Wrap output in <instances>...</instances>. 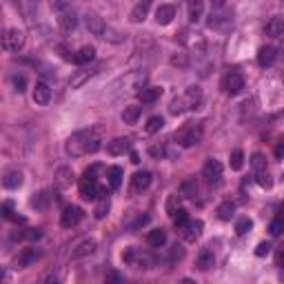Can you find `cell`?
<instances>
[{"instance_id": "cell-31", "label": "cell", "mask_w": 284, "mask_h": 284, "mask_svg": "<svg viewBox=\"0 0 284 284\" xmlns=\"http://www.w3.org/2000/svg\"><path fill=\"white\" fill-rule=\"evenodd\" d=\"M162 127H164V120L160 118V116H151V118L147 120V125H144V131L147 133H158Z\"/></svg>"}, {"instance_id": "cell-30", "label": "cell", "mask_w": 284, "mask_h": 284, "mask_svg": "<svg viewBox=\"0 0 284 284\" xmlns=\"http://www.w3.org/2000/svg\"><path fill=\"white\" fill-rule=\"evenodd\" d=\"M0 213H3L7 220H14V222H25V218H22V215H16V211H14V202H3V204H0Z\"/></svg>"}, {"instance_id": "cell-35", "label": "cell", "mask_w": 284, "mask_h": 284, "mask_svg": "<svg viewBox=\"0 0 284 284\" xmlns=\"http://www.w3.org/2000/svg\"><path fill=\"white\" fill-rule=\"evenodd\" d=\"M233 211H236V204H233V202H222L218 207V218L220 220H231Z\"/></svg>"}, {"instance_id": "cell-22", "label": "cell", "mask_w": 284, "mask_h": 284, "mask_svg": "<svg viewBox=\"0 0 284 284\" xmlns=\"http://www.w3.org/2000/svg\"><path fill=\"white\" fill-rule=\"evenodd\" d=\"M275 58H277L275 47H262L258 51V65L260 67H271V65L275 63Z\"/></svg>"}, {"instance_id": "cell-39", "label": "cell", "mask_w": 284, "mask_h": 284, "mask_svg": "<svg viewBox=\"0 0 284 284\" xmlns=\"http://www.w3.org/2000/svg\"><path fill=\"white\" fill-rule=\"evenodd\" d=\"M251 226H253V222L249 218H240L238 220V224H236V233L238 236H247V233L251 231Z\"/></svg>"}, {"instance_id": "cell-3", "label": "cell", "mask_w": 284, "mask_h": 284, "mask_svg": "<svg viewBox=\"0 0 284 284\" xmlns=\"http://www.w3.org/2000/svg\"><path fill=\"white\" fill-rule=\"evenodd\" d=\"M202 133H204L202 122H185V125L174 133V138L180 147L189 149V147H196V144L202 140Z\"/></svg>"}, {"instance_id": "cell-5", "label": "cell", "mask_w": 284, "mask_h": 284, "mask_svg": "<svg viewBox=\"0 0 284 284\" xmlns=\"http://www.w3.org/2000/svg\"><path fill=\"white\" fill-rule=\"evenodd\" d=\"M104 187L98 185L96 178H82L80 180V196L82 200H98L100 196H104Z\"/></svg>"}, {"instance_id": "cell-25", "label": "cell", "mask_w": 284, "mask_h": 284, "mask_svg": "<svg viewBox=\"0 0 284 284\" xmlns=\"http://www.w3.org/2000/svg\"><path fill=\"white\" fill-rule=\"evenodd\" d=\"M282 33H284V18L282 16H275V18H271V22L266 25V36L280 38Z\"/></svg>"}, {"instance_id": "cell-26", "label": "cell", "mask_w": 284, "mask_h": 284, "mask_svg": "<svg viewBox=\"0 0 284 284\" xmlns=\"http://www.w3.org/2000/svg\"><path fill=\"white\" fill-rule=\"evenodd\" d=\"M140 116H142V107H138V104H129V107H125V111H122L125 125H136Z\"/></svg>"}, {"instance_id": "cell-19", "label": "cell", "mask_w": 284, "mask_h": 284, "mask_svg": "<svg viewBox=\"0 0 284 284\" xmlns=\"http://www.w3.org/2000/svg\"><path fill=\"white\" fill-rule=\"evenodd\" d=\"M160 96H162V89H160V87H144L142 91H138V98H140L144 104L158 102Z\"/></svg>"}, {"instance_id": "cell-49", "label": "cell", "mask_w": 284, "mask_h": 284, "mask_svg": "<svg viewBox=\"0 0 284 284\" xmlns=\"http://www.w3.org/2000/svg\"><path fill=\"white\" fill-rule=\"evenodd\" d=\"M224 3H226V0H211V5H213L215 9H222V7H224Z\"/></svg>"}, {"instance_id": "cell-11", "label": "cell", "mask_w": 284, "mask_h": 284, "mask_svg": "<svg viewBox=\"0 0 284 284\" xmlns=\"http://www.w3.org/2000/svg\"><path fill=\"white\" fill-rule=\"evenodd\" d=\"M33 102L44 107V104H49V100H51V89H49L47 82H38L36 87H33V93H31Z\"/></svg>"}, {"instance_id": "cell-33", "label": "cell", "mask_w": 284, "mask_h": 284, "mask_svg": "<svg viewBox=\"0 0 284 284\" xmlns=\"http://www.w3.org/2000/svg\"><path fill=\"white\" fill-rule=\"evenodd\" d=\"M49 198H51V196H49V191L38 193V196L31 200V207H36L38 211H44V209H47V204H49Z\"/></svg>"}, {"instance_id": "cell-36", "label": "cell", "mask_w": 284, "mask_h": 284, "mask_svg": "<svg viewBox=\"0 0 284 284\" xmlns=\"http://www.w3.org/2000/svg\"><path fill=\"white\" fill-rule=\"evenodd\" d=\"M255 180H258V185L262 189H271V187H273V180H271V176H269V171H266V169L255 171Z\"/></svg>"}, {"instance_id": "cell-50", "label": "cell", "mask_w": 284, "mask_h": 284, "mask_svg": "<svg viewBox=\"0 0 284 284\" xmlns=\"http://www.w3.org/2000/svg\"><path fill=\"white\" fill-rule=\"evenodd\" d=\"M282 153H284V144L280 142V144H277V149H275V155H277V160L282 158Z\"/></svg>"}, {"instance_id": "cell-4", "label": "cell", "mask_w": 284, "mask_h": 284, "mask_svg": "<svg viewBox=\"0 0 284 284\" xmlns=\"http://www.w3.org/2000/svg\"><path fill=\"white\" fill-rule=\"evenodd\" d=\"M122 262L129 264V266H136V269H151V266L155 264V258L151 253L142 251V249L129 247L125 253H122Z\"/></svg>"}, {"instance_id": "cell-10", "label": "cell", "mask_w": 284, "mask_h": 284, "mask_svg": "<svg viewBox=\"0 0 284 284\" xmlns=\"http://www.w3.org/2000/svg\"><path fill=\"white\" fill-rule=\"evenodd\" d=\"M82 209L80 207H67L63 213H60V224L65 226V229H71V226H76L78 222L82 220Z\"/></svg>"}, {"instance_id": "cell-8", "label": "cell", "mask_w": 284, "mask_h": 284, "mask_svg": "<svg viewBox=\"0 0 284 284\" xmlns=\"http://www.w3.org/2000/svg\"><path fill=\"white\" fill-rule=\"evenodd\" d=\"M3 47L7 51H20L25 47V33L20 29H7L3 36Z\"/></svg>"}, {"instance_id": "cell-47", "label": "cell", "mask_w": 284, "mask_h": 284, "mask_svg": "<svg viewBox=\"0 0 284 284\" xmlns=\"http://www.w3.org/2000/svg\"><path fill=\"white\" fill-rule=\"evenodd\" d=\"M185 251H182V247H174V251H171V260H180Z\"/></svg>"}, {"instance_id": "cell-7", "label": "cell", "mask_w": 284, "mask_h": 284, "mask_svg": "<svg viewBox=\"0 0 284 284\" xmlns=\"http://www.w3.org/2000/svg\"><path fill=\"white\" fill-rule=\"evenodd\" d=\"M58 27L63 31H74L78 27V16L71 7H65V5H58Z\"/></svg>"}, {"instance_id": "cell-34", "label": "cell", "mask_w": 284, "mask_h": 284, "mask_svg": "<svg viewBox=\"0 0 284 284\" xmlns=\"http://www.w3.org/2000/svg\"><path fill=\"white\" fill-rule=\"evenodd\" d=\"M229 164H231V169H233V171H240L242 166H244V153L240 151V149H236V151L231 153Z\"/></svg>"}, {"instance_id": "cell-29", "label": "cell", "mask_w": 284, "mask_h": 284, "mask_svg": "<svg viewBox=\"0 0 284 284\" xmlns=\"http://www.w3.org/2000/svg\"><path fill=\"white\" fill-rule=\"evenodd\" d=\"M122 169L120 166H109V171H107V178H109V187L111 189H120L122 185Z\"/></svg>"}, {"instance_id": "cell-37", "label": "cell", "mask_w": 284, "mask_h": 284, "mask_svg": "<svg viewBox=\"0 0 284 284\" xmlns=\"http://www.w3.org/2000/svg\"><path fill=\"white\" fill-rule=\"evenodd\" d=\"M196 191H198V187H196V182H193V180H187L185 185L180 187V196L182 198H193V196H196Z\"/></svg>"}, {"instance_id": "cell-44", "label": "cell", "mask_w": 284, "mask_h": 284, "mask_svg": "<svg viewBox=\"0 0 284 284\" xmlns=\"http://www.w3.org/2000/svg\"><path fill=\"white\" fill-rule=\"evenodd\" d=\"M14 89L18 93H22L27 89V78L25 76H14Z\"/></svg>"}, {"instance_id": "cell-32", "label": "cell", "mask_w": 284, "mask_h": 284, "mask_svg": "<svg viewBox=\"0 0 284 284\" xmlns=\"http://www.w3.org/2000/svg\"><path fill=\"white\" fill-rule=\"evenodd\" d=\"M55 182H58L60 189H67V187H69L71 182H74V174H71V169H60V171H58V180H55Z\"/></svg>"}, {"instance_id": "cell-40", "label": "cell", "mask_w": 284, "mask_h": 284, "mask_svg": "<svg viewBox=\"0 0 284 284\" xmlns=\"http://www.w3.org/2000/svg\"><path fill=\"white\" fill-rule=\"evenodd\" d=\"M36 258H38V251H36V249H27V251L18 258V264H20V266H27V264H31Z\"/></svg>"}, {"instance_id": "cell-1", "label": "cell", "mask_w": 284, "mask_h": 284, "mask_svg": "<svg viewBox=\"0 0 284 284\" xmlns=\"http://www.w3.org/2000/svg\"><path fill=\"white\" fill-rule=\"evenodd\" d=\"M100 131L98 129H82L76 131L67 138L65 142V151L71 155V158H82V155L96 153L100 149Z\"/></svg>"}, {"instance_id": "cell-12", "label": "cell", "mask_w": 284, "mask_h": 284, "mask_svg": "<svg viewBox=\"0 0 284 284\" xmlns=\"http://www.w3.org/2000/svg\"><path fill=\"white\" fill-rule=\"evenodd\" d=\"M98 69L100 67H93V69H80V71H74V76L69 78V87L71 89H78V87H82L85 82L89 80V78H93L98 74Z\"/></svg>"}, {"instance_id": "cell-17", "label": "cell", "mask_w": 284, "mask_h": 284, "mask_svg": "<svg viewBox=\"0 0 284 284\" xmlns=\"http://www.w3.org/2000/svg\"><path fill=\"white\" fill-rule=\"evenodd\" d=\"M149 7H151V0H142V3H138L136 7L131 9L129 20L133 22V25H138V22H142L144 18H147V14H149Z\"/></svg>"}, {"instance_id": "cell-16", "label": "cell", "mask_w": 284, "mask_h": 284, "mask_svg": "<svg viewBox=\"0 0 284 284\" xmlns=\"http://www.w3.org/2000/svg\"><path fill=\"white\" fill-rule=\"evenodd\" d=\"M149 185H151V174H149V171H138V174L131 178V191L133 193L144 191Z\"/></svg>"}, {"instance_id": "cell-21", "label": "cell", "mask_w": 284, "mask_h": 284, "mask_svg": "<svg viewBox=\"0 0 284 284\" xmlns=\"http://www.w3.org/2000/svg\"><path fill=\"white\" fill-rule=\"evenodd\" d=\"M96 251V242L93 240H85L76 247V251H71V260H80V258H87Z\"/></svg>"}, {"instance_id": "cell-15", "label": "cell", "mask_w": 284, "mask_h": 284, "mask_svg": "<svg viewBox=\"0 0 284 284\" xmlns=\"http://www.w3.org/2000/svg\"><path fill=\"white\" fill-rule=\"evenodd\" d=\"M213 264H215V255H213V251H211L209 247L200 249V253H198V258H196V266H198V269H200V271H209Z\"/></svg>"}, {"instance_id": "cell-52", "label": "cell", "mask_w": 284, "mask_h": 284, "mask_svg": "<svg viewBox=\"0 0 284 284\" xmlns=\"http://www.w3.org/2000/svg\"><path fill=\"white\" fill-rule=\"evenodd\" d=\"M131 162H133V164H140V155H138V153H131Z\"/></svg>"}, {"instance_id": "cell-18", "label": "cell", "mask_w": 284, "mask_h": 284, "mask_svg": "<svg viewBox=\"0 0 284 284\" xmlns=\"http://www.w3.org/2000/svg\"><path fill=\"white\" fill-rule=\"evenodd\" d=\"M174 18H176L174 5H160V7L155 9V20H158V25H169Z\"/></svg>"}, {"instance_id": "cell-51", "label": "cell", "mask_w": 284, "mask_h": 284, "mask_svg": "<svg viewBox=\"0 0 284 284\" xmlns=\"http://www.w3.org/2000/svg\"><path fill=\"white\" fill-rule=\"evenodd\" d=\"M107 280H111V282H120L122 277H120L118 273H109V275H107Z\"/></svg>"}, {"instance_id": "cell-42", "label": "cell", "mask_w": 284, "mask_h": 284, "mask_svg": "<svg viewBox=\"0 0 284 284\" xmlns=\"http://www.w3.org/2000/svg\"><path fill=\"white\" fill-rule=\"evenodd\" d=\"M284 229V222H282V215H277V218L271 222V226H269V231H271V236H280Z\"/></svg>"}, {"instance_id": "cell-41", "label": "cell", "mask_w": 284, "mask_h": 284, "mask_svg": "<svg viewBox=\"0 0 284 284\" xmlns=\"http://www.w3.org/2000/svg\"><path fill=\"white\" fill-rule=\"evenodd\" d=\"M185 109H189V107H187V100H185V98H176L174 102H171V107H169V111H171V113H174V116L182 113V111H185Z\"/></svg>"}, {"instance_id": "cell-6", "label": "cell", "mask_w": 284, "mask_h": 284, "mask_svg": "<svg viewBox=\"0 0 284 284\" xmlns=\"http://www.w3.org/2000/svg\"><path fill=\"white\" fill-rule=\"evenodd\" d=\"M222 89H224L226 96H238V93L244 89V78L238 71H229L224 78H222Z\"/></svg>"}, {"instance_id": "cell-23", "label": "cell", "mask_w": 284, "mask_h": 284, "mask_svg": "<svg viewBox=\"0 0 284 284\" xmlns=\"http://www.w3.org/2000/svg\"><path fill=\"white\" fill-rule=\"evenodd\" d=\"M147 242H149V247H153V249L164 247V244H166V231H164V229H153V231H149Z\"/></svg>"}, {"instance_id": "cell-9", "label": "cell", "mask_w": 284, "mask_h": 284, "mask_svg": "<svg viewBox=\"0 0 284 284\" xmlns=\"http://www.w3.org/2000/svg\"><path fill=\"white\" fill-rule=\"evenodd\" d=\"M202 178H204V180H207V182H211V185H215V182H220V178H222V164L218 162V160L209 158L207 162H204Z\"/></svg>"}, {"instance_id": "cell-45", "label": "cell", "mask_w": 284, "mask_h": 284, "mask_svg": "<svg viewBox=\"0 0 284 284\" xmlns=\"http://www.w3.org/2000/svg\"><path fill=\"white\" fill-rule=\"evenodd\" d=\"M269 253H271V244L269 242H260L258 249H255V255H258V258H264V255H269Z\"/></svg>"}, {"instance_id": "cell-46", "label": "cell", "mask_w": 284, "mask_h": 284, "mask_svg": "<svg viewBox=\"0 0 284 284\" xmlns=\"http://www.w3.org/2000/svg\"><path fill=\"white\" fill-rule=\"evenodd\" d=\"M20 238H27V240H40V238H42V231H40V229H29L27 233H22Z\"/></svg>"}, {"instance_id": "cell-20", "label": "cell", "mask_w": 284, "mask_h": 284, "mask_svg": "<svg viewBox=\"0 0 284 284\" xmlns=\"http://www.w3.org/2000/svg\"><path fill=\"white\" fill-rule=\"evenodd\" d=\"M93 58H96V49H93L91 44H87V47H80V51H78L76 55H71V60H74L76 65H89Z\"/></svg>"}, {"instance_id": "cell-43", "label": "cell", "mask_w": 284, "mask_h": 284, "mask_svg": "<svg viewBox=\"0 0 284 284\" xmlns=\"http://www.w3.org/2000/svg\"><path fill=\"white\" fill-rule=\"evenodd\" d=\"M251 164H253V169H255V171L266 169V160H264V155H262V153H255L253 158H251Z\"/></svg>"}, {"instance_id": "cell-24", "label": "cell", "mask_w": 284, "mask_h": 284, "mask_svg": "<svg viewBox=\"0 0 284 284\" xmlns=\"http://www.w3.org/2000/svg\"><path fill=\"white\" fill-rule=\"evenodd\" d=\"M109 209H111V200H109L107 193H104V196L98 198V204H96V209H93V215H96V220H104V218H107Z\"/></svg>"}, {"instance_id": "cell-27", "label": "cell", "mask_w": 284, "mask_h": 284, "mask_svg": "<svg viewBox=\"0 0 284 284\" xmlns=\"http://www.w3.org/2000/svg\"><path fill=\"white\" fill-rule=\"evenodd\" d=\"M22 185V174L20 171H7V174L3 176V187L5 189H18Z\"/></svg>"}, {"instance_id": "cell-28", "label": "cell", "mask_w": 284, "mask_h": 284, "mask_svg": "<svg viewBox=\"0 0 284 284\" xmlns=\"http://www.w3.org/2000/svg\"><path fill=\"white\" fill-rule=\"evenodd\" d=\"M204 11V3L202 0H189V20L191 22H200Z\"/></svg>"}, {"instance_id": "cell-38", "label": "cell", "mask_w": 284, "mask_h": 284, "mask_svg": "<svg viewBox=\"0 0 284 284\" xmlns=\"http://www.w3.org/2000/svg\"><path fill=\"white\" fill-rule=\"evenodd\" d=\"M187 222H189V213H187V209H176V211H174V224H176V226H180V229H182V226H185Z\"/></svg>"}, {"instance_id": "cell-14", "label": "cell", "mask_w": 284, "mask_h": 284, "mask_svg": "<svg viewBox=\"0 0 284 284\" xmlns=\"http://www.w3.org/2000/svg\"><path fill=\"white\" fill-rule=\"evenodd\" d=\"M131 147V140L129 138H113L111 142H107V153L109 155H122L127 153Z\"/></svg>"}, {"instance_id": "cell-48", "label": "cell", "mask_w": 284, "mask_h": 284, "mask_svg": "<svg viewBox=\"0 0 284 284\" xmlns=\"http://www.w3.org/2000/svg\"><path fill=\"white\" fill-rule=\"evenodd\" d=\"M3 280H9V273H7V269L5 266H0V282Z\"/></svg>"}, {"instance_id": "cell-2", "label": "cell", "mask_w": 284, "mask_h": 284, "mask_svg": "<svg viewBox=\"0 0 284 284\" xmlns=\"http://www.w3.org/2000/svg\"><path fill=\"white\" fill-rule=\"evenodd\" d=\"M85 22H87V29L91 31L93 36L102 38V40H109V42H116V44L125 40V38H122V33H118L116 29H111L109 25H104V20L100 18V16H96V14H87Z\"/></svg>"}, {"instance_id": "cell-13", "label": "cell", "mask_w": 284, "mask_h": 284, "mask_svg": "<svg viewBox=\"0 0 284 284\" xmlns=\"http://www.w3.org/2000/svg\"><path fill=\"white\" fill-rule=\"evenodd\" d=\"M202 220H191L189 218V222L185 226H182V229H185V240L187 242H196L200 236H202Z\"/></svg>"}]
</instances>
